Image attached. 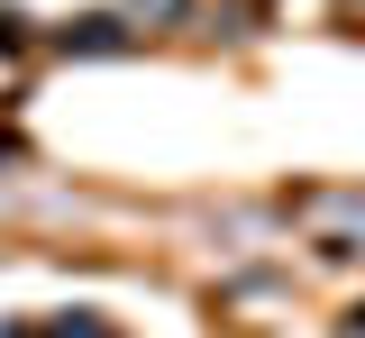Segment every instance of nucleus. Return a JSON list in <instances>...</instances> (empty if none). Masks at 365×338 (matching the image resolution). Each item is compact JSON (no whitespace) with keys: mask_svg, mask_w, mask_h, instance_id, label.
I'll return each instance as SVG.
<instances>
[{"mask_svg":"<svg viewBox=\"0 0 365 338\" xmlns=\"http://www.w3.org/2000/svg\"><path fill=\"white\" fill-rule=\"evenodd\" d=\"M64 46H128V37H119V28H110V19H83V28H73V37H64Z\"/></svg>","mask_w":365,"mask_h":338,"instance_id":"nucleus-1","label":"nucleus"},{"mask_svg":"<svg viewBox=\"0 0 365 338\" xmlns=\"http://www.w3.org/2000/svg\"><path fill=\"white\" fill-rule=\"evenodd\" d=\"M146 9H155V19H174V9H182V0H137V19H146Z\"/></svg>","mask_w":365,"mask_h":338,"instance_id":"nucleus-2","label":"nucleus"},{"mask_svg":"<svg viewBox=\"0 0 365 338\" xmlns=\"http://www.w3.org/2000/svg\"><path fill=\"white\" fill-rule=\"evenodd\" d=\"M55 338H110V329H73V320H64V329H55Z\"/></svg>","mask_w":365,"mask_h":338,"instance_id":"nucleus-3","label":"nucleus"}]
</instances>
